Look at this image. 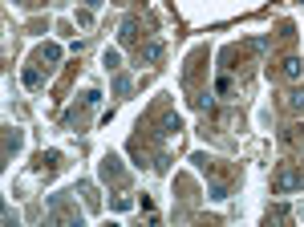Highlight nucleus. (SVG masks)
<instances>
[{
	"label": "nucleus",
	"mask_w": 304,
	"mask_h": 227,
	"mask_svg": "<svg viewBox=\"0 0 304 227\" xmlns=\"http://www.w3.org/2000/svg\"><path fill=\"white\" fill-rule=\"evenodd\" d=\"M296 187H304V174H296V170H280L276 174V191H296Z\"/></svg>",
	"instance_id": "f257e3e1"
},
{
	"label": "nucleus",
	"mask_w": 304,
	"mask_h": 227,
	"mask_svg": "<svg viewBox=\"0 0 304 227\" xmlns=\"http://www.w3.org/2000/svg\"><path fill=\"white\" fill-rule=\"evenodd\" d=\"M300 57H284V65H280V73H284V77H300Z\"/></svg>",
	"instance_id": "f03ea898"
},
{
	"label": "nucleus",
	"mask_w": 304,
	"mask_h": 227,
	"mask_svg": "<svg viewBox=\"0 0 304 227\" xmlns=\"http://www.w3.org/2000/svg\"><path fill=\"white\" fill-rule=\"evenodd\" d=\"M122 41H138V20H126L122 25Z\"/></svg>",
	"instance_id": "7ed1b4c3"
},
{
	"label": "nucleus",
	"mask_w": 304,
	"mask_h": 227,
	"mask_svg": "<svg viewBox=\"0 0 304 227\" xmlns=\"http://www.w3.org/2000/svg\"><path fill=\"white\" fill-rule=\"evenodd\" d=\"M288 106H292V110H304V94H300V89L288 94Z\"/></svg>",
	"instance_id": "20e7f679"
},
{
	"label": "nucleus",
	"mask_w": 304,
	"mask_h": 227,
	"mask_svg": "<svg viewBox=\"0 0 304 227\" xmlns=\"http://www.w3.org/2000/svg\"><path fill=\"white\" fill-rule=\"evenodd\" d=\"M158 57H162V45H158V41H154V45H146V61H158Z\"/></svg>",
	"instance_id": "39448f33"
},
{
	"label": "nucleus",
	"mask_w": 304,
	"mask_h": 227,
	"mask_svg": "<svg viewBox=\"0 0 304 227\" xmlns=\"http://www.w3.org/2000/svg\"><path fill=\"white\" fill-rule=\"evenodd\" d=\"M179 130V118H162V134H175Z\"/></svg>",
	"instance_id": "423d86ee"
},
{
	"label": "nucleus",
	"mask_w": 304,
	"mask_h": 227,
	"mask_svg": "<svg viewBox=\"0 0 304 227\" xmlns=\"http://www.w3.org/2000/svg\"><path fill=\"white\" fill-rule=\"evenodd\" d=\"M16 4H25V0H16Z\"/></svg>",
	"instance_id": "0eeeda50"
}]
</instances>
